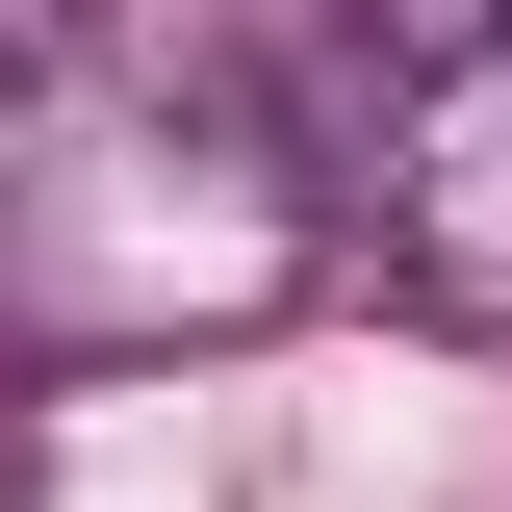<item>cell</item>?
<instances>
[{"instance_id":"7a4b0ae2","label":"cell","mask_w":512,"mask_h":512,"mask_svg":"<svg viewBox=\"0 0 512 512\" xmlns=\"http://www.w3.org/2000/svg\"><path fill=\"white\" fill-rule=\"evenodd\" d=\"M487 77H512V52H487Z\"/></svg>"},{"instance_id":"6da1fadb","label":"cell","mask_w":512,"mask_h":512,"mask_svg":"<svg viewBox=\"0 0 512 512\" xmlns=\"http://www.w3.org/2000/svg\"><path fill=\"white\" fill-rule=\"evenodd\" d=\"M359 52H384V77H487V52H512V0H359Z\"/></svg>"}]
</instances>
